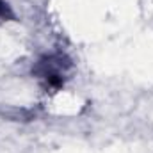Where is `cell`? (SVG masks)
Listing matches in <instances>:
<instances>
[{"label":"cell","instance_id":"obj_1","mask_svg":"<svg viewBox=\"0 0 153 153\" xmlns=\"http://www.w3.org/2000/svg\"><path fill=\"white\" fill-rule=\"evenodd\" d=\"M70 68H71V62L64 55L57 53V55H48V57H43L41 61H38V64L34 66L32 71L45 84L46 89L57 91L62 87L64 75Z\"/></svg>","mask_w":153,"mask_h":153},{"label":"cell","instance_id":"obj_2","mask_svg":"<svg viewBox=\"0 0 153 153\" xmlns=\"http://www.w3.org/2000/svg\"><path fill=\"white\" fill-rule=\"evenodd\" d=\"M13 18H14V14H13L11 7L4 0H0V22H7V20H13Z\"/></svg>","mask_w":153,"mask_h":153}]
</instances>
